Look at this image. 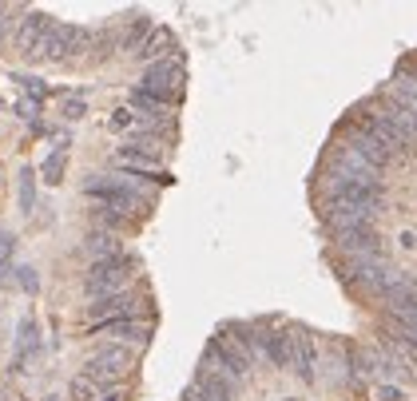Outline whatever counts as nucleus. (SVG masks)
I'll list each match as a JSON object with an SVG mask.
<instances>
[{
  "label": "nucleus",
  "mask_w": 417,
  "mask_h": 401,
  "mask_svg": "<svg viewBox=\"0 0 417 401\" xmlns=\"http://www.w3.org/2000/svg\"><path fill=\"white\" fill-rule=\"evenodd\" d=\"M84 195L99 199L108 211H147V191H139L132 175H92Z\"/></svg>",
  "instance_id": "nucleus-1"
},
{
  "label": "nucleus",
  "mask_w": 417,
  "mask_h": 401,
  "mask_svg": "<svg viewBox=\"0 0 417 401\" xmlns=\"http://www.w3.org/2000/svg\"><path fill=\"white\" fill-rule=\"evenodd\" d=\"M132 270L135 262L127 255H116V258H104V262H92L88 279H84V290H88V298H111V294H123L127 282H132Z\"/></svg>",
  "instance_id": "nucleus-2"
},
{
  "label": "nucleus",
  "mask_w": 417,
  "mask_h": 401,
  "mask_svg": "<svg viewBox=\"0 0 417 401\" xmlns=\"http://www.w3.org/2000/svg\"><path fill=\"white\" fill-rule=\"evenodd\" d=\"M385 211V203L382 199H358V203H350V199H326V227L334 234H342V231H362V227H370L378 215Z\"/></svg>",
  "instance_id": "nucleus-3"
},
{
  "label": "nucleus",
  "mask_w": 417,
  "mask_h": 401,
  "mask_svg": "<svg viewBox=\"0 0 417 401\" xmlns=\"http://www.w3.org/2000/svg\"><path fill=\"white\" fill-rule=\"evenodd\" d=\"M127 369H132V354L123 350V345H99L96 354L84 362V374L80 378H88L92 386H120L127 378Z\"/></svg>",
  "instance_id": "nucleus-4"
},
{
  "label": "nucleus",
  "mask_w": 417,
  "mask_h": 401,
  "mask_svg": "<svg viewBox=\"0 0 417 401\" xmlns=\"http://www.w3.org/2000/svg\"><path fill=\"white\" fill-rule=\"evenodd\" d=\"M362 132H370L373 139H378V144H382L394 159H406V155H413V151H417L413 139H409L406 132H397V127L385 120L382 112H366V115H362Z\"/></svg>",
  "instance_id": "nucleus-5"
},
{
  "label": "nucleus",
  "mask_w": 417,
  "mask_h": 401,
  "mask_svg": "<svg viewBox=\"0 0 417 401\" xmlns=\"http://www.w3.org/2000/svg\"><path fill=\"white\" fill-rule=\"evenodd\" d=\"M322 191H326V199H350V203H358V199H382V183L342 175V171H326Z\"/></svg>",
  "instance_id": "nucleus-6"
},
{
  "label": "nucleus",
  "mask_w": 417,
  "mask_h": 401,
  "mask_svg": "<svg viewBox=\"0 0 417 401\" xmlns=\"http://www.w3.org/2000/svg\"><path fill=\"white\" fill-rule=\"evenodd\" d=\"M203 362H211V366L219 362V369L227 374V378H235V381H242L247 374H251V357L242 354V350H239V345H235L227 334L211 338V345H207V357H203Z\"/></svg>",
  "instance_id": "nucleus-7"
},
{
  "label": "nucleus",
  "mask_w": 417,
  "mask_h": 401,
  "mask_svg": "<svg viewBox=\"0 0 417 401\" xmlns=\"http://www.w3.org/2000/svg\"><path fill=\"white\" fill-rule=\"evenodd\" d=\"M179 84H183V68H179V64H155V68H147L139 91H147V96H155V100L171 103L179 96Z\"/></svg>",
  "instance_id": "nucleus-8"
},
{
  "label": "nucleus",
  "mask_w": 417,
  "mask_h": 401,
  "mask_svg": "<svg viewBox=\"0 0 417 401\" xmlns=\"http://www.w3.org/2000/svg\"><path fill=\"white\" fill-rule=\"evenodd\" d=\"M330 171H342V175H354V179H370V183H382V171L373 167L370 159H362L350 144H338L330 151Z\"/></svg>",
  "instance_id": "nucleus-9"
},
{
  "label": "nucleus",
  "mask_w": 417,
  "mask_h": 401,
  "mask_svg": "<svg viewBox=\"0 0 417 401\" xmlns=\"http://www.w3.org/2000/svg\"><path fill=\"white\" fill-rule=\"evenodd\" d=\"M48 28H52V20H48L44 12H32V16H24L20 28H16V52L28 60H36V52H40V40L48 36Z\"/></svg>",
  "instance_id": "nucleus-10"
},
{
  "label": "nucleus",
  "mask_w": 417,
  "mask_h": 401,
  "mask_svg": "<svg viewBox=\"0 0 417 401\" xmlns=\"http://www.w3.org/2000/svg\"><path fill=\"white\" fill-rule=\"evenodd\" d=\"M88 322L104 326V322H120V318H132L135 314V298L132 294H111V298H96L88 306Z\"/></svg>",
  "instance_id": "nucleus-11"
},
{
  "label": "nucleus",
  "mask_w": 417,
  "mask_h": 401,
  "mask_svg": "<svg viewBox=\"0 0 417 401\" xmlns=\"http://www.w3.org/2000/svg\"><path fill=\"white\" fill-rule=\"evenodd\" d=\"M195 390H203L207 397H215V401H235V393H239V381L235 378H227L223 369H215V366H199V374H195Z\"/></svg>",
  "instance_id": "nucleus-12"
},
{
  "label": "nucleus",
  "mask_w": 417,
  "mask_h": 401,
  "mask_svg": "<svg viewBox=\"0 0 417 401\" xmlns=\"http://www.w3.org/2000/svg\"><path fill=\"white\" fill-rule=\"evenodd\" d=\"M334 243H338V250H346V255H385L382 250V234H373V227H362V231H342L334 234Z\"/></svg>",
  "instance_id": "nucleus-13"
},
{
  "label": "nucleus",
  "mask_w": 417,
  "mask_h": 401,
  "mask_svg": "<svg viewBox=\"0 0 417 401\" xmlns=\"http://www.w3.org/2000/svg\"><path fill=\"white\" fill-rule=\"evenodd\" d=\"M346 144H350V147H354V151H358L362 159H370V163H373L378 171H382V167H390V163H402V159H394V155H390V151H385L382 144H378V139H373L370 132H362V127H354V132L346 135Z\"/></svg>",
  "instance_id": "nucleus-14"
},
{
  "label": "nucleus",
  "mask_w": 417,
  "mask_h": 401,
  "mask_svg": "<svg viewBox=\"0 0 417 401\" xmlns=\"http://www.w3.org/2000/svg\"><path fill=\"white\" fill-rule=\"evenodd\" d=\"M290 345H294V369L302 381H314V374H318V350H314V338L302 334V330H294L290 334Z\"/></svg>",
  "instance_id": "nucleus-15"
},
{
  "label": "nucleus",
  "mask_w": 417,
  "mask_h": 401,
  "mask_svg": "<svg viewBox=\"0 0 417 401\" xmlns=\"http://www.w3.org/2000/svg\"><path fill=\"white\" fill-rule=\"evenodd\" d=\"M96 334L116 338V342H147V326L135 322V318H120V322H104V326H96Z\"/></svg>",
  "instance_id": "nucleus-16"
},
{
  "label": "nucleus",
  "mask_w": 417,
  "mask_h": 401,
  "mask_svg": "<svg viewBox=\"0 0 417 401\" xmlns=\"http://www.w3.org/2000/svg\"><path fill=\"white\" fill-rule=\"evenodd\" d=\"M263 350L275 366H294V345H290V334H286V330L263 334Z\"/></svg>",
  "instance_id": "nucleus-17"
},
{
  "label": "nucleus",
  "mask_w": 417,
  "mask_h": 401,
  "mask_svg": "<svg viewBox=\"0 0 417 401\" xmlns=\"http://www.w3.org/2000/svg\"><path fill=\"white\" fill-rule=\"evenodd\" d=\"M84 255H92L96 262H104V258H116V255H120V234L92 231L88 238H84Z\"/></svg>",
  "instance_id": "nucleus-18"
},
{
  "label": "nucleus",
  "mask_w": 417,
  "mask_h": 401,
  "mask_svg": "<svg viewBox=\"0 0 417 401\" xmlns=\"http://www.w3.org/2000/svg\"><path fill=\"white\" fill-rule=\"evenodd\" d=\"M385 96H390L397 108H406V112L417 115V79L413 76H394L390 88H385Z\"/></svg>",
  "instance_id": "nucleus-19"
},
{
  "label": "nucleus",
  "mask_w": 417,
  "mask_h": 401,
  "mask_svg": "<svg viewBox=\"0 0 417 401\" xmlns=\"http://www.w3.org/2000/svg\"><path fill=\"white\" fill-rule=\"evenodd\" d=\"M382 115H385V120H390V123H394L397 132H406L409 139H413V144H417V115H413V112H406V108H397V103L390 100V108H385Z\"/></svg>",
  "instance_id": "nucleus-20"
},
{
  "label": "nucleus",
  "mask_w": 417,
  "mask_h": 401,
  "mask_svg": "<svg viewBox=\"0 0 417 401\" xmlns=\"http://www.w3.org/2000/svg\"><path fill=\"white\" fill-rule=\"evenodd\" d=\"M385 326H390V338L417 350V318H385Z\"/></svg>",
  "instance_id": "nucleus-21"
},
{
  "label": "nucleus",
  "mask_w": 417,
  "mask_h": 401,
  "mask_svg": "<svg viewBox=\"0 0 417 401\" xmlns=\"http://www.w3.org/2000/svg\"><path fill=\"white\" fill-rule=\"evenodd\" d=\"M92 215H96V223H104V227H108V234L127 231V227H132V219H123V215H111L108 207H99V211H92Z\"/></svg>",
  "instance_id": "nucleus-22"
},
{
  "label": "nucleus",
  "mask_w": 417,
  "mask_h": 401,
  "mask_svg": "<svg viewBox=\"0 0 417 401\" xmlns=\"http://www.w3.org/2000/svg\"><path fill=\"white\" fill-rule=\"evenodd\" d=\"M72 401H96V386L88 378H76L72 381Z\"/></svg>",
  "instance_id": "nucleus-23"
},
{
  "label": "nucleus",
  "mask_w": 417,
  "mask_h": 401,
  "mask_svg": "<svg viewBox=\"0 0 417 401\" xmlns=\"http://www.w3.org/2000/svg\"><path fill=\"white\" fill-rule=\"evenodd\" d=\"M60 171H64V151H52V155H48V163H44L48 183H60Z\"/></svg>",
  "instance_id": "nucleus-24"
},
{
  "label": "nucleus",
  "mask_w": 417,
  "mask_h": 401,
  "mask_svg": "<svg viewBox=\"0 0 417 401\" xmlns=\"http://www.w3.org/2000/svg\"><path fill=\"white\" fill-rule=\"evenodd\" d=\"M163 44H167V32H155L151 40L143 44V52H139V56H143V60H147V56H159V48H163Z\"/></svg>",
  "instance_id": "nucleus-25"
},
{
  "label": "nucleus",
  "mask_w": 417,
  "mask_h": 401,
  "mask_svg": "<svg viewBox=\"0 0 417 401\" xmlns=\"http://www.w3.org/2000/svg\"><path fill=\"white\" fill-rule=\"evenodd\" d=\"M24 183H20V203H24V211H32V171H24Z\"/></svg>",
  "instance_id": "nucleus-26"
},
{
  "label": "nucleus",
  "mask_w": 417,
  "mask_h": 401,
  "mask_svg": "<svg viewBox=\"0 0 417 401\" xmlns=\"http://www.w3.org/2000/svg\"><path fill=\"white\" fill-rule=\"evenodd\" d=\"M111 127H135V112L132 108H120V112L111 115Z\"/></svg>",
  "instance_id": "nucleus-27"
},
{
  "label": "nucleus",
  "mask_w": 417,
  "mask_h": 401,
  "mask_svg": "<svg viewBox=\"0 0 417 401\" xmlns=\"http://www.w3.org/2000/svg\"><path fill=\"white\" fill-rule=\"evenodd\" d=\"M20 286L28 290V294H32V290L40 286V279H36V270H32V267H24V270H20Z\"/></svg>",
  "instance_id": "nucleus-28"
},
{
  "label": "nucleus",
  "mask_w": 417,
  "mask_h": 401,
  "mask_svg": "<svg viewBox=\"0 0 417 401\" xmlns=\"http://www.w3.org/2000/svg\"><path fill=\"white\" fill-rule=\"evenodd\" d=\"M378 397L382 401H402V390H397V386H378Z\"/></svg>",
  "instance_id": "nucleus-29"
},
{
  "label": "nucleus",
  "mask_w": 417,
  "mask_h": 401,
  "mask_svg": "<svg viewBox=\"0 0 417 401\" xmlns=\"http://www.w3.org/2000/svg\"><path fill=\"white\" fill-rule=\"evenodd\" d=\"M64 115H68V120H80V115H84V103H80V100L64 103Z\"/></svg>",
  "instance_id": "nucleus-30"
},
{
  "label": "nucleus",
  "mask_w": 417,
  "mask_h": 401,
  "mask_svg": "<svg viewBox=\"0 0 417 401\" xmlns=\"http://www.w3.org/2000/svg\"><path fill=\"white\" fill-rule=\"evenodd\" d=\"M183 401H215V397H207L203 390H195V386H191V390L183 393Z\"/></svg>",
  "instance_id": "nucleus-31"
},
{
  "label": "nucleus",
  "mask_w": 417,
  "mask_h": 401,
  "mask_svg": "<svg viewBox=\"0 0 417 401\" xmlns=\"http://www.w3.org/2000/svg\"><path fill=\"white\" fill-rule=\"evenodd\" d=\"M104 401H123V397H120V393H108V397H104Z\"/></svg>",
  "instance_id": "nucleus-32"
},
{
  "label": "nucleus",
  "mask_w": 417,
  "mask_h": 401,
  "mask_svg": "<svg viewBox=\"0 0 417 401\" xmlns=\"http://www.w3.org/2000/svg\"><path fill=\"white\" fill-rule=\"evenodd\" d=\"M413 79H417V76H413Z\"/></svg>",
  "instance_id": "nucleus-33"
}]
</instances>
